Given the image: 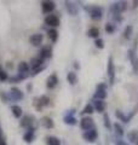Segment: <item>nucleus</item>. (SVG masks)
Wrapping results in <instances>:
<instances>
[{"label":"nucleus","mask_w":138,"mask_h":145,"mask_svg":"<svg viewBox=\"0 0 138 145\" xmlns=\"http://www.w3.org/2000/svg\"><path fill=\"white\" fill-rule=\"evenodd\" d=\"M45 23L50 27H57L59 25V18L56 15H49L45 18Z\"/></svg>","instance_id":"f257e3e1"},{"label":"nucleus","mask_w":138,"mask_h":145,"mask_svg":"<svg viewBox=\"0 0 138 145\" xmlns=\"http://www.w3.org/2000/svg\"><path fill=\"white\" fill-rule=\"evenodd\" d=\"M80 126H81V128L85 131L92 129V127H93V120H92L91 117H84V119H81Z\"/></svg>","instance_id":"f03ea898"},{"label":"nucleus","mask_w":138,"mask_h":145,"mask_svg":"<svg viewBox=\"0 0 138 145\" xmlns=\"http://www.w3.org/2000/svg\"><path fill=\"white\" fill-rule=\"evenodd\" d=\"M89 11H90V15L93 20H99V18L102 17V13H103L102 8L98 7V6H92L91 8H89Z\"/></svg>","instance_id":"7ed1b4c3"},{"label":"nucleus","mask_w":138,"mask_h":145,"mask_svg":"<svg viewBox=\"0 0 138 145\" xmlns=\"http://www.w3.org/2000/svg\"><path fill=\"white\" fill-rule=\"evenodd\" d=\"M97 135H98L97 131H96L95 128H92V129H90V131H86L85 134H84V138L87 140V142H91V143H92V142H95V140H96Z\"/></svg>","instance_id":"20e7f679"},{"label":"nucleus","mask_w":138,"mask_h":145,"mask_svg":"<svg viewBox=\"0 0 138 145\" xmlns=\"http://www.w3.org/2000/svg\"><path fill=\"white\" fill-rule=\"evenodd\" d=\"M43 39H44L43 34H33L30 36L29 41L32 45H34V46H39V45L43 42Z\"/></svg>","instance_id":"39448f33"},{"label":"nucleus","mask_w":138,"mask_h":145,"mask_svg":"<svg viewBox=\"0 0 138 145\" xmlns=\"http://www.w3.org/2000/svg\"><path fill=\"white\" fill-rule=\"evenodd\" d=\"M58 82V79H57V75L56 74H52L49 76L47 81H46V86H47V88H53L55 86L57 85Z\"/></svg>","instance_id":"423d86ee"},{"label":"nucleus","mask_w":138,"mask_h":145,"mask_svg":"<svg viewBox=\"0 0 138 145\" xmlns=\"http://www.w3.org/2000/svg\"><path fill=\"white\" fill-rule=\"evenodd\" d=\"M41 6H43V11L49 13V12H52L53 8H55V3L53 1H43L41 3Z\"/></svg>","instance_id":"0eeeda50"},{"label":"nucleus","mask_w":138,"mask_h":145,"mask_svg":"<svg viewBox=\"0 0 138 145\" xmlns=\"http://www.w3.org/2000/svg\"><path fill=\"white\" fill-rule=\"evenodd\" d=\"M51 54H52L51 47L45 46V47H43V50H41V52H40V58L41 59H44V58H50L51 57Z\"/></svg>","instance_id":"6e6552de"},{"label":"nucleus","mask_w":138,"mask_h":145,"mask_svg":"<svg viewBox=\"0 0 138 145\" xmlns=\"http://www.w3.org/2000/svg\"><path fill=\"white\" fill-rule=\"evenodd\" d=\"M108 74H109L110 84H114V64L112 58H109V63H108Z\"/></svg>","instance_id":"1a4fd4ad"},{"label":"nucleus","mask_w":138,"mask_h":145,"mask_svg":"<svg viewBox=\"0 0 138 145\" xmlns=\"http://www.w3.org/2000/svg\"><path fill=\"white\" fill-rule=\"evenodd\" d=\"M11 97L15 99V101H20L23 98V93L21 92V89H18L17 87L11 88Z\"/></svg>","instance_id":"9d476101"},{"label":"nucleus","mask_w":138,"mask_h":145,"mask_svg":"<svg viewBox=\"0 0 138 145\" xmlns=\"http://www.w3.org/2000/svg\"><path fill=\"white\" fill-rule=\"evenodd\" d=\"M32 68H33L34 70H36V69H39V68H41L43 67V59L39 57V58H33L32 59Z\"/></svg>","instance_id":"9b49d317"},{"label":"nucleus","mask_w":138,"mask_h":145,"mask_svg":"<svg viewBox=\"0 0 138 145\" xmlns=\"http://www.w3.org/2000/svg\"><path fill=\"white\" fill-rule=\"evenodd\" d=\"M41 125H43L44 127H46V128H52L53 127V121L50 119V117L45 116V117H43V120H41Z\"/></svg>","instance_id":"f8f14e48"},{"label":"nucleus","mask_w":138,"mask_h":145,"mask_svg":"<svg viewBox=\"0 0 138 145\" xmlns=\"http://www.w3.org/2000/svg\"><path fill=\"white\" fill-rule=\"evenodd\" d=\"M11 110H12V114H13V116L17 117V119H20V117L22 116V114H23L22 108H21V106H18V105H12Z\"/></svg>","instance_id":"ddd939ff"},{"label":"nucleus","mask_w":138,"mask_h":145,"mask_svg":"<svg viewBox=\"0 0 138 145\" xmlns=\"http://www.w3.org/2000/svg\"><path fill=\"white\" fill-rule=\"evenodd\" d=\"M33 122H34V121H33V117H32V116H26L24 119L22 120L21 125L24 126V127H29V128H30L32 125H33Z\"/></svg>","instance_id":"4468645a"},{"label":"nucleus","mask_w":138,"mask_h":145,"mask_svg":"<svg viewBox=\"0 0 138 145\" xmlns=\"http://www.w3.org/2000/svg\"><path fill=\"white\" fill-rule=\"evenodd\" d=\"M67 79H68V81H69V84H70V85H75L78 82V76H76L75 72H73V71L69 72L68 76H67Z\"/></svg>","instance_id":"2eb2a0df"},{"label":"nucleus","mask_w":138,"mask_h":145,"mask_svg":"<svg viewBox=\"0 0 138 145\" xmlns=\"http://www.w3.org/2000/svg\"><path fill=\"white\" fill-rule=\"evenodd\" d=\"M33 138H34V129L29 128V131L24 134V140L27 143H32L33 142Z\"/></svg>","instance_id":"dca6fc26"},{"label":"nucleus","mask_w":138,"mask_h":145,"mask_svg":"<svg viewBox=\"0 0 138 145\" xmlns=\"http://www.w3.org/2000/svg\"><path fill=\"white\" fill-rule=\"evenodd\" d=\"M105 97H107V92L103 89H97V92L95 93V98L99 99V101H102V99H104Z\"/></svg>","instance_id":"f3484780"},{"label":"nucleus","mask_w":138,"mask_h":145,"mask_svg":"<svg viewBox=\"0 0 138 145\" xmlns=\"http://www.w3.org/2000/svg\"><path fill=\"white\" fill-rule=\"evenodd\" d=\"M49 102H50L49 97H46V96L40 97V98H39V102H38V108H40V106H44V105H47Z\"/></svg>","instance_id":"a211bd4d"},{"label":"nucleus","mask_w":138,"mask_h":145,"mask_svg":"<svg viewBox=\"0 0 138 145\" xmlns=\"http://www.w3.org/2000/svg\"><path fill=\"white\" fill-rule=\"evenodd\" d=\"M95 108H96V110L99 111V112H102L104 110V102L102 101H99V99H97V101L95 102Z\"/></svg>","instance_id":"6ab92c4d"},{"label":"nucleus","mask_w":138,"mask_h":145,"mask_svg":"<svg viewBox=\"0 0 138 145\" xmlns=\"http://www.w3.org/2000/svg\"><path fill=\"white\" fill-rule=\"evenodd\" d=\"M49 38L51 39L53 42L56 41L57 38H58V33H57V30H56V29H50V30H49Z\"/></svg>","instance_id":"aec40b11"},{"label":"nucleus","mask_w":138,"mask_h":145,"mask_svg":"<svg viewBox=\"0 0 138 145\" xmlns=\"http://www.w3.org/2000/svg\"><path fill=\"white\" fill-rule=\"evenodd\" d=\"M89 36H91V38H98V35H99V30H98V28H91L90 30H89Z\"/></svg>","instance_id":"412c9836"},{"label":"nucleus","mask_w":138,"mask_h":145,"mask_svg":"<svg viewBox=\"0 0 138 145\" xmlns=\"http://www.w3.org/2000/svg\"><path fill=\"white\" fill-rule=\"evenodd\" d=\"M28 69H29V67L26 62H22V63H20V65H18V71L20 72H27Z\"/></svg>","instance_id":"4be33fe9"},{"label":"nucleus","mask_w":138,"mask_h":145,"mask_svg":"<svg viewBox=\"0 0 138 145\" xmlns=\"http://www.w3.org/2000/svg\"><path fill=\"white\" fill-rule=\"evenodd\" d=\"M114 8H115V10H116V11H119V12H120V11H124V10H125V8H126V3L124 1V3L115 4V5H114Z\"/></svg>","instance_id":"5701e85b"},{"label":"nucleus","mask_w":138,"mask_h":145,"mask_svg":"<svg viewBox=\"0 0 138 145\" xmlns=\"http://www.w3.org/2000/svg\"><path fill=\"white\" fill-rule=\"evenodd\" d=\"M49 145H61V142H59V139L56 138V137H50L49 140H47Z\"/></svg>","instance_id":"b1692460"},{"label":"nucleus","mask_w":138,"mask_h":145,"mask_svg":"<svg viewBox=\"0 0 138 145\" xmlns=\"http://www.w3.org/2000/svg\"><path fill=\"white\" fill-rule=\"evenodd\" d=\"M131 61H132V65H133V71H135V74H138V58L136 56H133Z\"/></svg>","instance_id":"393cba45"},{"label":"nucleus","mask_w":138,"mask_h":145,"mask_svg":"<svg viewBox=\"0 0 138 145\" xmlns=\"http://www.w3.org/2000/svg\"><path fill=\"white\" fill-rule=\"evenodd\" d=\"M64 122H66V123H68V125H75V123H76V120H75L73 116L68 115V116L64 117Z\"/></svg>","instance_id":"a878e982"},{"label":"nucleus","mask_w":138,"mask_h":145,"mask_svg":"<svg viewBox=\"0 0 138 145\" xmlns=\"http://www.w3.org/2000/svg\"><path fill=\"white\" fill-rule=\"evenodd\" d=\"M128 139H130L131 142H135L136 139H138V132L137 131H132V132L128 134Z\"/></svg>","instance_id":"bb28decb"},{"label":"nucleus","mask_w":138,"mask_h":145,"mask_svg":"<svg viewBox=\"0 0 138 145\" xmlns=\"http://www.w3.org/2000/svg\"><path fill=\"white\" fill-rule=\"evenodd\" d=\"M131 34H132V27L131 25H128L126 30H125V33H124V36H125L126 39H130L131 38Z\"/></svg>","instance_id":"cd10ccee"},{"label":"nucleus","mask_w":138,"mask_h":145,"mask_svg":"<svg viewBox=\"0 0 138 145\" xmlns=\"http://www.w3.org/2000/svg\"><path fill=\"white\" fill-rule=\"evenodd\" d=\"M93 111H95V109H93V106H92L91 104H89V105H86V108L84 109V112H85V114H92Z\"/></svg>","instance_id":"c85d7f7f"},{"label":"nucleus","mask_w":138,"mask_h":145,"mask_svg":"<svg viewBox=\"0 0 138 145\" xmlns=\"http://www.w3.org/2000/svg\"><path fill=\"white\" fill-rule=\"evenodd\" d=\"M114 128L116 129V133H118L119 135H122V134H124V131H122L121 126L119 125V123H114Z\"/></svg>","instance_id":"c756f323"},{"label":"nucleus","mask_w":138,"mask_h":145,"mask_svg":"<svg viewBox=\"0 0 138 145\" xmlns=\"http://www.w3.org/2000/svg\"><path fill=\"white\" fill-rule=\"evenodd\" d=\"M95 45H96V47H98V48H103L104 47V42H103L102 39H97V40H96Z\"/></svg>","instance_id":"7c9ffc66"},{"label":"nucleus","mask_w":138,"mask_h":145,"mask_svg":"<svg viewBox=\"0 0 138 145\" xmlns=\"http://www.w3.org/2000/svg\"><path fill=\"white\" fill-rule=\"evenodd\" d=\"M7 78H9V76H7V72H5V71H1V72H0V81H5Z\"/></svg>","instance_id":"2f4dec72"},{"label":"nucleus","mask_w":138,"mask_h":145,"mask_svg":"<svg viewBox=\"0 0 138 145\" xmlns=\"http://www.w3.org/2000/svg\"><path fill=\"white\" fill-rule=\"evenodd\" d=\"M105 30H107L108 33H113V31H114V27L110 23H108L107 25H105Z\"/></svg>","instance_id":"473e14b6"},{"label":"nucleus","mask_w":138,"mask_h":145,"mask_svg":"<svg viewBox=\"0 0 138 145\" xmlns=\"http://www.w3.org/2000/svg\"><path fill=\"white\" fill-rule=\"evenodd\" d=\"M104 121H105V127H107V128H110V122H109V117L107 114L104 115Z\"/></svg>","instance_id":"72a5a7b5"},{"label":"nucleus","mask_w":138,"mask_h":145,"mask_svg":"<svg viewBox=\"0 0 138 145\" xmlns=\"http://www.w3.org/2000/svg\"><path fill=\"white\" fill-rule=\"evenodd\" d=\"M116 116H118V117H120V119H121L124 122H127V119H126V117H125V116H124V115L121 114L120 111H116Z\"/></svg>","instance_id":"f704fd0d"},{"label":"nucleus","mask_w":138,"mask_h":145,"mask_svg":"<svg viewBox=\"0 0 138 145\" xmlns=\"http://www.w3.org/2000/svg\"><path fill=\"white\" fill-rule=\"evenodd\" d=\"M97 89H103V91H105V89H107V85H105V84H99V85L97 86Z\"/></svg>","instance_id":"c9c22d12"},{"label":"nucleus","mask_w":138,"mask_h":145,"mask_svg":"<svg viewBox=\"0 0 138 145\" xmlns=\"http://www.w3.org/2000/svg\"><path fill=\"white\" fill-rule=\"evenodd\" d=\"M118 145H126V144L124 143V142H119V143H118Z\"/></svg>","instance_id":"e433bc0d"},{"label":"nucleus","mask_w":138,"mask_h":145,"mask_svg":"<svg viewBox=\"0 0 138 145\" xmlns=\"http://www.w3.org/2000/svg\"><path fill=\"white\" fill-rule=\"evenodd\" d=\"M133 4H135V5H133V6H135V7H137V6H138V1H135V3H133Z\"/></svg>","instance_id":"4c0bfd02"},{"label":"nucleus","mask_w":138,"mask_h":145,"mask_svg":"<svg viewBox=\"0 0 138 145\" xmlns=\"http://www.w3.org/2000/svg\"><path fill=\"white\" fill-rule=\"evenodd\" d=\"M1 71H3V67H1V65H0V72H1Z\"/></svg>","instance_id":"58836bf2"}]
</instances>
